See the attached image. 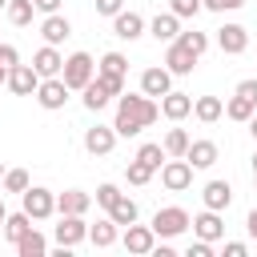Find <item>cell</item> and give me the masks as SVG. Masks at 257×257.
I'll return each mask as SVG.
<instances>
[{
    "label": "cell",
    "mask_w": 257,
    "mask_h": 257,
    "mask_svg": "<svg viewBox=\"0 0 257 257\" xmlns=\"http://www.w3.org/2000/svg\"><path fill=\"white\" fill-rule=\"evenodd\" d=\"M157 116H161V104H157L153 96H145V92H128V96H124V92H120L112 133H116V137H137V133H145Z\"/></svg>",
    "instance_id": "cell-1"
},
{
    "label": "cell",
    "mask_w": 257,
    "mask_h": 257,
    "mask_svg": "<svg viewBox=\"0 0 257 257\" xmlns=\"http://www.w3.org/2000/svg\"><path fill=\"white\" fill-rule=\"evenodd\" d=\"M92 76H96V60H92L88 52H72V56L60 64V80L68 84V92H80Z\"/></svg>",
    "instance_id": "cell-2"
},
{
    "label": "cell",
    "mask_w": 257,
    "mask_h": 257,
    "mask_svg": "<svg viewBox=\"0 0 257 257\" xmlns=\"http://www.w3.org/2000/svg\"><path fill=\"white\" fill-rule=\"evenodd\" d=\"M157 237H181L189 229V213L181 205H169V209H157L153 213V225H149Z\"/></svg>",
    "instance_id": "cell-3"
},
{
    "label": "cell",
    "mask_w": 257,
    "mask_h": 257,
    "mask_svg": "<svg viewBox=\"0 0 257 257\" xmlns=\"http://www.w3.org/2000/svg\"><path fill=\"white\" fill-rule=\"evenodd\" d=\"M20 201H24V213H28L32 221H44V217L56 213V193H48V189H40V185H28V189L20 193Z\"/></svg>",
    "instance_id": "cell-4"
},
{
    "label": "cell",
    "mask_w": 257,
    "mask_h": 257,
    "mask_svg": "<svg viewBox=\"0 0 257 257\" xmlns=\"http://www.w3.org/2000/svg\"><path fill=\"white\" fill-rule=\"evenodd\" d=\"M161 185H165L169 193H185V189L193 185V165H189L185 157L165 161V165H161Z\"/></svg>",
    "instance_id": "cell-5"
},
{
    "label": "cell",
    "mask_w": 257,
    "mask_h": 257,
    "mask_svg": "<svg viewBox=\"0 0 257 257\" xmlns=\"http://www.w3.org/2000/svg\"><path fill=\"white\" fill-rule=\"evenodd\" d=\"M36 100H40V108L56 112V108H64V100H68V84H64L60 76H44V80L36 84Z\"/></svg>",
    "instance_id": "cell-6"
},
{
    "label": "cell",
    "mask_w": 257,
    "mask_h": 257,
    "mask_svg": "<svg viewBox=\"0 0 257 257\" xmlns=\"http://www.w3.org/2000/svg\"><path fill=\"white\" fill-rule=\"evenodd\" d=\"M80 241H88V225H84V217H76V213H60V225H56V245L72 249V245H80Z\"/></svg>",
    "instance_id": "cell-7"
},
{
    "label": "cell",
    "mask_w": 257,
    "mask_h": 257,
    "mask_svg": "<svg viewBox=\"0 0 257 257\" xmlns=\"http://www.w3.org/2000/svg\"><path fill=\"white\" fill-rule=\"evenodd\" d=\"M197 60L201 56H193L185 44H177V40H169V52H165V68L173 72V76H189L193 68H197Z\"/></svg>",
    "instance_id": "cell-8"
},
{
    "label": "cell",
    "mask_w": 257,
    "mask_h": 257,
    "mask_svg": "<svg viewBox=\"0 0 257 257\" xmlns=\"http://www.w3.org/2000/svg\"><path fill=\"white\" fill-rule=\"evenodd\" d=\"M36 84H40V76H36L32 64H12L8 68V88L16 96H36Z\"/></svg>",
    "instance_id": "cell-9"
},
{
    "label": "cell",
    "mask_w": 257,
    "mask_h": 257,
    "mask_svg": "<svg viewBox=\"0 0 257 257\" xmlns=\"http://www.w3.org/2000/svg\"><path fill=\"white\" fill-rule=\"evenodd\" d=\"M217 48L229 52V56H241L249 48V32L241 24H225V28H217Z\"/></svg>",
    "instance_id": "cell-10"
},
{
    "label": "cell",
    "mask_w": 257,
    "mask_h": 257,
    "mask_svg": "<svg viewBox=\"0 0 257 257\" xmlns=\"http://www.w3.org/2000/svg\"><path fill=\"white\" fill-rule=\"evenodd\" d=\"M189 225H193V233H197L201 241H221V237H225V221H221V213H217V209H205V213H201V217H193Z\"/></svg>",
    "instance_id": "cell-11"
},
{
    "label": "cell",
    "mask_w": 257,
    "mask_h": 257,
    "mask_svg": "<svg viewBox=\"0 0 257 257\" xmlns=\"http://www.w3.org/2000/svg\"><path fill=\"white\" fill-rule=\"evenodd\" d=\"M120 241H124L128 253H153L157 233H153L149 225H137V221H133V225H124V237H120Z\"/></svg>",
    "instance_id": "cell-12"
},
{
    "label": "cell",
    "mask_w": 257,
    "mask_h": 257,
    "mask_svg": "<svg viewBox=\"0 0 257 257\" xmlns=\"http://www.w3.org/2000/svg\"><path fill=\"white\" fill-rule=\"evenodd\" d=\"M112 36H120V40H137V36H145V16L120 8V12L112 16Z\"/></svg>",
    "instance_id": "cell-13"
},
{
    "label": "cell",
    "mask_w": 257,
    "mask_h": 257,
    "mask_svg": "<svg viewBox=\"0 0 257 257\" xmlns=\"http://www.w3.org/2000/svg\"><path fill=\"white\" fill-rule=\"evenodd\" d=\"M60 64H64V56L56 52V44L36 48V56H32V68H36V76H40V80H44V76H60Z\"/></svg>",
    "instance_id": "cell-14"
},
{
    "label": "cell",
    "mask_w": 257,
    "mask_h": 257,
    "mask_svg": "<svg viewBox=\"0 0 257 257\" xmlns=\"http://www.w3.org/2000/svg\"><path fill=\"white\" fill-rule=\"evenodd\" d=\"M173 88V72L169 68H145L141 72V92L145 96H165Z\"/></svg>",
    "instance_id": "cell-15"
},
{
    "label": "cell",
    "mask_w": 257,
    "mask_h": 257,
    "mask_svg": "<svg viewBox=\"0 0 257 257\" xmlns=\"http://www.w3.org/2000/svg\"><path fill=\"white\" fill-rule=\"evenodd\" d=\"M112 145H116V133H112V124H96V128H88V133H84V149H88L92 157H104V153H112Z\"/></svg>",
    "instance_id": "cell-16"
},
{
    "label": "cell",
    "mask_w": 257,
    "mask_h": 257,
    "mask_svg": "<svg viewBox=\"0 0 257 257\" xmlns=\"http://www.w3.org/2000/svg\"><path fill=\"white\" fill-rule=\"evenodd\" d=\"M40 36H44V44H64V40L72 36V24H68L60 12H48L44 24H40Z\"/></svg>",
    "instance_id": "cell-17"
},
{
    "label": "cell",
    "mask_w": 257,
    "mask_h": 257,
    "mask_svg": "<svg viewBox=\"0 0 257 257\" xmlns=\"http://www.w3.org/2000/svg\"><path fill=\"white\" fill-rule=\"evenodd\" d=\"M161 112H165L169 120H185V116L193 112V96H189V92H173V88H169V92L161 96Z\"/></svg>",
    "instance_id": "cell-18"
},
{
    "label": "cell",
    "mask_w": 257,
    "mask_h": 257,
    "mask_svg": "<svg viewBox=\"0 0 257 257\" xmlns=\"http://www.w3.org/2000/svg\"><path fill=\"white\" fill-rule=\"evenodd\" d=\"M185 161H189L193 169H213V165H217V145H213V141H189Z\"/></svg>",
    "instance_id": "cell-19"
},
{
    "label": "cell",
    "mask_w": 257,
    "mask_h": 257,
    "mask_svg": "<svg viewBox=\"0 0 257 257\" xmlns=\"http://www.w3.org/2000/svg\"><path fill=\"white\" fill-rule=\"evenodd\" d=\"M201 201H205V209H229V201H233V189H229V181H209L205 189H201Z\"/></svg>",
    "instance_id": "cell-20"
},
{
    "label": "cell",
    "mask_w": 257,
    "mask_h": 257,
    "mask_svg": "<svg viewBox=\"0 0 257 257\" xmlns=\"http://www.w3.org/2000/svg\"><path fill=\"white\" fill-rule=\"evenodd\" d=\"M88 205H92V197H88L84 189H64V193L56 197V213H76V217H84Z\"/></svg>",
    "instance_id": "cell-21"
},
{
    "label": "cell",
    "mask_w": 257,
    "mask_h": 257,
    "mask_svg": "<svg viewBox=\"0 0 257 257\" xmlns=\"http://www.w3.org/2000/svg\"><path fill=\"white\" fill-rule=\"evenodd\" d=\"M80 92H84V108H88V112H100V108L112 100V92H108V84H104L100 76H92V80H88Z\"/></svg>",
    "instance_id": "cell-22"
},
{
    "label": "cell",
    "mask_w": 257,
    "mask_h": 257,
    "mask_svg": "<svg viewBox=\"0 0 257 257\" xmlns=\"http://www.w3.org/2000/svg\"><path fill=\"white\" fill-rule=\"evenodd\" d=\"M193 116H197L201 124H213V120L225 116V100H221V96H197V100H193Z\"/></svg>",
    "instance_id": "cell-23"
},
{
    "label": "cell",
    "mask_w": 257,
    "mask_h": 257,
    "mask_svg": "<svg viewBox=\"0 0 257 257\" xmlns=\"http://www.w3.org/2000/svg\"><path fill=\"white\" fill-rule=\"evenodd\" d=\"M116 237H120V225H116L112 217H104V221L88 225V241H92L96 249H108V245H116Z\"/></svg>",
    "instance_id": "cell-24"
},
{
    "label": "cell",
    "mask_w": 257,
    "mask_h": 257,
    "mask_svg": "<svg viewBox=\"0 0 257 257\" xmlns=\"http://www.w3.org/2000/svg\"><path fill=\"white\" fill-rule=\"evenodd\" d=\"M181 16H173V12H161V16H153V24H149V32L157 36V40H177V32H181V24H177Z\"/></svg>",
    "instance_id": "cell-25"
},
{
    "label": "cell",
    "mask_w": 257,
    "mask_h": 257,
    "mask_svg": "<svg viewBox=\"0 0 257 257\" xmlns=\"http://www.w3.org/2000/svg\"><path fill=\"white\" fill-rule=\"evenodd\" d=\"M108 217H112V221H116L120 229H124V225H133V221H137V201L120 193V197H116V201L108 205Z\"/></svg>",
    "instance_id": "cell-26"
},
{
    "label": "cell",
    "mask_w": 257,
    "mask_h": 257,
    "mask_svg": "<svg viewBox=\"0 0 257 257\" xmlns=\"http://www.w3.org/2000/svg\"><path fill=\"white\" fill-rule=\"evenodd\" d=\"M16 253H20V257H44V253H48V241H44V233L28 229V233L16 241Z\"/></svg>",
    "instance_id": "cell-27"
},
{
    "label": "cell",
    "mask_w": 257,
    "mask_h": 257,
    "mask_svg": "<svg viewBox=\"0 0 257 257\" xmlns=\"http://www.w3.org/2000/svg\"><path fill=\"white\" fill-rule=\"evenodd\" d=\"M124 72H128V60H124L120 52H104V56L96 60V76H120V80H124Z\"/></svg>",
    "instance_id": "cell-28"
},
{
    "label": "cell",
    "mask_w": 257,
    "mask_h": 257,
    "mask_svg": "<svg viewBox=\"0 0 257 257\" xmlns=\"http://www.w3.org/2000/svg\"><path fill=\"white\" fill-rule=\"evenodd\" d=\"M28 229H32V217H28L24 209H20V213H8V217H4V237H8L12 245H16V241H20V237H24Z\"/></svg>",
    "instance_id": "cell-29"
},
{
    "label": "cell",
    "mask_w": 257,
    "mask_h": 257,
    "mask_svg": "<svg viewBox=\"0 0 257 257\" xmlns=\"http://www.w3.org/2000/svg\"><path fill=\"white\" fill-rule=\"evenodd\" d=\"M161 145H165V157H185V149H189V133H185V128H169Z\"/></svg>",
    "instance_id": "cell-30"
},
{
    "label": "cell",
    "mask_w": 257,
    "mask_h": 257,
    "mask_svg": "<svg viewBox=\"0 0 257 257\" xmlns=\"http://www.w3.org/2000/svg\"><path fill=\"white\" fill-rule=\"evenodd\" d=\"M177 44H185L193 56H205V48H209V36H205V32H197V28H189V32H177Z\"/></svg>",
    "instance_id": "cell-31"
},
{
    "label": "cell",
    "mask_w": 257,
    "mask_h": 257,
    "mask_svg": "<svg viewBox=\"0 0 257 257\" xmlns=\"http://www.w3.org/2000/svg\"><path fill=\"white\" fill-rule=\"evenodd\" d=\"M137 161H145L149 169H161V165H165V145H157V141L141 145V149H137Z\"/></svg>",
    "instance_id": "cell-32"
},
{
    "label": "cell",
    "mask_w": 257,
    "mask_h": 257,
    "mask_svg": "<svg viewBox=\"0 0 257 257\" xmlns=\"http://www.w3.org/2000/svg\"><path fill=\"white\" fill-rule=\"evenodd\" d=\"M32 12H36L32 0H8V20H12V24H20V28L32 24Z\"/></svg>",
    "instance_id": "cell-33"
},
{
    "label": "cell",
    "mask_w": 257,
    "mask_h": 257,
    "mask_svg": "<svg viewBox=\"0 0 257 257\" xmlns=\"http://www.w3.org/2000/svg\"><path fill=\"white\" fill-rule=\"evenodd\" d=\"M153 173H157V169H149V165H145V161H137V157H133V161H128V169H124L128 185H149V181H153Z\"/></svg>",
    "instance_id": "cell-34"
},
{
    "label": "cell",
    "mask_w": 257,
    "mask_h": 257,
    "mask_svg": "<svg viewBox=\"0 0 257 257\" xmlns=\"http://www.w3.org/2000/svg\"><path fill=\"white\" fill-rule=\"evenodd\" d=\"M0 185H4L8 193H24L32 181H28V173H24V169H4V181H0Z\"/></svg>",
    "instance_id": "cell-35"
},
{
    "label": "cell",
    "mask_w": 257,
    "mask_h": 257,
    "mask_svg": "<svg viewBox=\"0 0 257 257\" xmlns=\"http://www.w3.org/2000/svg\"><path fill=\"white\" fill-rule=\"evenodd\" d=\"M225 116H229V120H249V116H253V104H249L245 96H233V100L225 104Z\"/></svg>",
    "instance_id": "cell-36"
},
{
    "label": "cell",
    "mask_w": 257,
    "mask_h": 257,
    "mask_svg": "<svg viewBox=\"0 0 257 257\" xmlns=\"http://www.w3.org/2000/svg\"><path fill=\"white\" fill-rule=\"evenodd\" d=\"M116 197H120V189H116V185H108V181H104V185H96V205H100V209H108Z\"/></svg>",
    "instance_id": "cell-37"
},
{
    "label": "cell",
    "mask_w": 257,
    "mask_h": 257,
    "mask_svg": "<svg viewBox=\"0 0 257 257\" xmlns=\"http://www.w3.org/2000/svg\"><path fill=\"white\" fill-rule=\"evenodd\" d=\"M169 12H173V16H197V12H201V0H173Z\"/></svg>",
    "instance_id": "cell-38"
},
{
    "label": "cell",
    "mask_w": 257,
    "mask_h": 257,
    "mask_svg": "<svg viewBox=\"0 0 257 257\" xmlns=\"http://www.w3.org/2000/svg\"><path fill=\"white\" fill-rule=\"evenodd\" d=\"M245 0H201V8H209V12H233V8H241Z\"/></svg>",
    "instance_id": "cell-39"
},
{
    "label": "cell",
    "mask_w": 257,
    "mask_h": 257,
    "mask_svg": "<svg viewBox=\"0 0 257 257\" xmlns=\"http://www.w3.org/2000/svg\"><path fill=\"white\" fill-rule=\"evenodd\" d=\"M237 96H245V100L257 108V80H241V84H237Z\"/></svg>",
    "instance_id": "cell-40"
},
{
    "label": "cell",
    "mask_w": 257,
    "mask_h": 257,
    "mask_svg": "<svg viewBox=\"0 0 257 257\" xmlns=\"http://www.w3.org/2000/svg\"><path fill=\"white\" fill-rule=\"evenodd\" d=\"M189 257H213V241H201V237H197V241L189 245Z\"/></svg>",
    "instance_id": "cell-41"
},
{
    "label": "cell",
    "mask_w": 257,
    "mask_h": 257,
    "mask_svg": "<svg viewBox=\"0 0 257 257\" xmlns=\"http://www.w3.org/2000/svg\"><path fill=\"white\" fill-rule=\"evenodd\" d=\"M0 64H4V68H12V64H20V52H16L12 44H0Z\"/></svg>",
    "instance_id": "cell-42"
},
{
    "label": "cell",
    "mask_w": 257,
    "mask_h": 257,
    "mask_svg": "<svg viewBox=\"0 0 257 257\" xmlns=\"http://www.w3.org/2000/svg\"><path fill=\"white\" fill-rule=\"evenodd\" d=\"M120 8H124V0H96V12L100 16H116Z\"/></svg>",
    "instance_id": "cell-43"
},
{
    "label": "cell",
    "mask_w": 257,
    "mask_h": 257,
    "mask_svg": "<svg viewBox=\"0 0 257 257\" xmlns=\"http://www.w3.org/2000/svg\"><path fill=\"white\" fill-rule=\"evenodd\" d=\"M245 241H225V257H245Z\"/></svg>",
    "instance_id": "cell-44"
},
{
    "label": "cell",
    "mask_w": 257,
    "mask_h": 257,
    "mask_svg": "<svg viewBox=\"0 0 257 257\" xmlns=\"http://www.w3.org/2000/svg\"><path fill=\"white\" fill-rule=\"evenodd\" d=\"M32 8L48 16V12H60V0H32Z\"/></svg>",
    "instance_id": "cell-45"
},
{
    "label": "cell",
    "mask_w": 257,
    "mask_h": 257,
    "mask_svg": "<svg viewBox=\"0 0 257 257\" xmlns=\"http://www.w3.org/2000/svg\"><path fill=\"white\" fill-rule=\"evenodd\" d=\"M245 229H249V237H253V241H257V209H253V213H249V221H245Z\"/></svg>",
    "instance_id": "cell-46"
},
{
    "label": "cell",
    "mask_w": 257,
    "mask_h": 257,
    "mask_svg": "<svg viewBox=\"0 0 257 257\" xmlns=\"http://www.w3.org/2000/svg\"><path fill=\"white\" fill-rule=\"evenodd\" d=\"M249 133H253V141H257V112L249 116Z\"/></svg>",
    "instance_id": "cell-47"
},
{
    "label": "cell",
    "mask_w": 257,
    "mask_h": 257,
    "mask_svg": "<svg viewBox=\"0 0 257 257\" xmlns=\"http://www.w3.org/2000/svg\"><path fill=\"white\" fill-rule=\"evenodd\" d=\"M0 84H8V68L4 64H0Z\"/></svg>",
    "instance_id": "cell-48"
},
{
    "label": "cell",
    "mask_w": 257,
    "mask_h": 257,
    "mask_svg": "<svg viewBox=\"0 0 257 257\" xmlns=\"http://www.w3.org/2000/svg\"><path fill=\"white\" fill-rule=\"evenodd\" d=\"M4 217H8V209H4V201H0V225H4Z\"/></svg>",
    "instance_id": "cell-49"
},
{
    "label": "cell",
    "mask_w": 257,
    "mask_h": 257,
    "mask_svg": "<svg viewBox=\"0 0 257 257\" xmlns=\"http://www.w3.org/2000/svg\"><path fill=\"white\" fill-rule=\"evenodd\" d=\"M0 181H4V161H0Z\"/></svg>",
    "instance_id": "cell-50"
},
{
    "label": "cell",
    "mask_w": 257,
    "mask_h": 257,
    "mask_svg": "<svg viewBox=\"0 0 257 257\" xmlns=\"http://www.w3.org/2000/svg\"><path fill=\"white\" fill-rule=\"evenodd\" d=\"M0 8H8V0H0Z\"/></svg>",
    "instance_id": "cell-51"
},
{
    "label": "cell",
    "mask_w": 257,
    "mask_h": 257,
    "mask_svg": "<svg viewBox=\"0 0 257 257\" xmlns=\"http://www.w3.org/2000/svg\"><path fill=\"white\" fill-rule=\"evenodd\" d=\"M253 185H257V173H253Z\"/></svg>",
    "instance_id": "cell-52"
}]
</instances>
